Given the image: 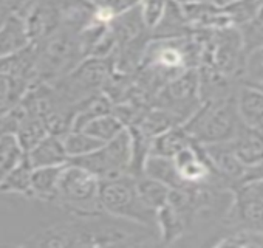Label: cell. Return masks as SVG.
I'll return each instance as SVG.
<instances>
[{
  "label": "cell",
  "instance_id": "5",
  "mask_svg": "<svg viewBox=\"0 0 263 248\" xmlns=\"http://www.w3.org/2000/svg\"><path fill=\"white\" fill-rule=\"evenodd\" d=\"M101 180L85 168L67 162L56 191L54 203L74 216L101 212L99 206Z\"/></svg>",
  "mask_w": 263,
  "mask_h": 248
},
{
  "label": "cell",
  "instance_id": "9",
  "mask_svg": "<svg viewBox=\"0 0 263 248\" xmlns=\"http://www.w3.org/2000/svg\"><path fill=\"white\" fill-rule=\"evenodd\" d=\"M237 158L248 169L257 166L263 162V131L249 128L246 124L240 122V126L229 140Z\"/></svg>",
  "mask_w": 263,
  "mask_h": 248
},
{
  "label": "cell",
  "instance_id": "8",
  "mask_svg": "<svg viewBox=\"0 0 263 248\" xmlns=\"http://www.w3.org/2000/svg\"><path fill=\"white\" fill-rule=\"evenodd\" d=\"M201 148H203L204 155L209 160L214 172L217 174V177L226 186H235L237 188L245 177L246 168L237 158L231 143L224 141V143H215V145H204Z\"/></svg>",
  "mask_w": 263,
  "mask_h": 248
},
{
  "label": "cell",
  "instance_id": "6",
  "mask_svg": "<svg viewBox=\"0 0 263 248\" xmlns=\"http://www.w3.org/2000/svg\"><path fill=\"white\" fill-rule=\"evenodd\" d=\"M95 174L101 182L130 174L132 166V135L128 128L122 129L115 138L104 143L96 151L68 160ZM132 175V174H130Z\"/></svg>",
  "mask_w": 263,
  "mask_h": 248
},
{
  "label": "cell",
  "instance_id": "12",
  "mask_svg": "<svg viewBox=\"0 0 263 248\" xmlns=\"http://www.w3.org/2000/svg\"><path fill=\"white\" fill-rule=\"evenodd\" d=\"M31 44L33 42L22 16L16 11L8 13L0 22V56L22 51Z\"/></svg>",
  "mask_w": 263,
  "mask_h": 248
},
{
  "label": "cell",
  "instance_id": "17",
  "mask_svg": "<svg viewBox=\"0 0 263 248\" xmlns=\"http://www.w3.org/2000/svg\"><path fill=\"white\" fill-rule=\"evenodd\" d=\"M65 165L34 168L31 172V199L54 202L59 179Z\"/></svg>",
  "mask_w": 263,
  "mask_h": 248
},
{
  "label": "cell",
  "instance_id": "33",
  "mask_svg": "<svg viewBox=\"0 0 263 248\" xmlns=\"http://www.w3.org/2000/svg\"><path fill=\"white\" fill-rule=\"evenodd\" d=\"M229 2H232V0H214V4H217V5H220V7H223V5H226V4H229Z\"/></svg>",
  "mask_w": 263,
  "mask_h": 248
},
{
  "label": "cell",
  "instance_id": "23",
  "mask_svg": "<svg viewBox=\"0 0 263 248\" xmlns=\"http://www.w3.org/2000/svg\"><path fill=\"white\" fill-rule=\"evenodd\" d=\"M25 152L13 132L0 131V179H2L11 168H14Z\"/></svg>",
  "mask_w": 263,
  "mask_h": 248
},
{
  "label": "cell",
  "instance_id": "11",
  "mask_svg": "<svg viewBox=\"0 0 263 248\" xmlns=\"http://www.w3.org/2000/svg\"><path fill=\"white\" fill-rule=\"evenodd\" d=\"M235 107L243 124L263 131V88L240 82L235 90Z\"/></svg>",
  "mask_w": 263,
  "mask_h": 248
},
{
  "label": "cell",
  "instance_id": "32",
  "mask_svg": "<svg viewBox=\"0 0 263 248\" xmlns=\"http://www.w3.org/2000/svg\"><path fill=\"white\" fill-rule=\"evenodd\" d=\"M180 5H189V4H200V2H214V0H175Z\"/></svg>",
  "mask_w": 263,
  "mask_h": 248
},
{
  "label": "cell",
  "instance_id": "27",
  "mask_svg": "<svg viewBox=\"0 0 263 248\" xmlns=\"http://www.w3.org/2000/svg\"><path fill=\"white\" fill-rule=\"evenodd\" d=\"M217 246H263V231L254 228H232L215 242Z\"/></svg>",
  "mask_w": 263,
  "mask_h": 248
},
{
  "label": "cell",
  "instance_id": "35",
  "mask_svg": "<svg viewBox=\"0 0 263 248\" xmlns=\"http://www.w3.org/2000/svg\"><path fill=\"white\" fill-rule=\"evenodd\" d=\"M88 2H90V4H93L95 7H98V5H101L102 0H88Z\"/></svg>",
  "mask_w": 263,
  "mask_h": 248
},
{
  "label": "cell",
  "instance_id": "15",
  "mask_svg": "<svg viewBox=\"0 0 263 248\" xmlns=\"http://www.w3.org/2000/svg\"><path fill=\"white\" fill-rule=\"evenodd\" d=\"M157 226L161 243H174L181 239L189 229V220L172 205L166 203L157 211Z\"/></svg>",
  "mask_w": 263,
  "mask_h": 248
},
{
  "label": "cell",
  "instance_id": "22",
  "mask_svg": "<svg viewBox=\"0 0 263 248\" xmlns=\"http://www.w3.org/2000/svg\"><path fill=\"white\" fill-rule=\"evenodd\" d=\"M125 128L127 126H124V122L113 112H108V113H104L90 119L81 131L99 140L101 143H107Z\"/></svg>",
  "mask_w": 263,
  "mask_h": 248
},
{
  "label": "cell",
  "instance_id": "18",
  "mask_svg": "<svg viewBox=\"0 0 263 248\" xmlns=\"http://www.w3.org/2000/svg\"><path fill=\"white\" fill-rule=\"evenodd\" d=\"M31 172L33 168L24 155V158L14 168H11L0 179V192L19 194L31 199Z\"/></svg>",
  "mask_w": 263,
  "mask_h": 248
},
{
  "label": "cell",
  "instance_id": "30",
  "mask_svg": "<svg viewBox=\"0 0 263 248\" xmlns=\"http://www.w3.org/2000/svg\"><path fill=\"white\" fill-rule=\"evenodd\" d=\"M167 2L169 0H141L140 2L138 10H140L143 24L149 30V33L158 25L160 19L164 14Z\"/></svg>",
  "mask_w": 263,
  "mask_h": 248
},
{
  "label": "cell",
  "instance_id": "25",
  "mask_svg": "<svg viewBox=\"0 0 263 248\" xmlns=\"http://www.w3.org/2000/svg\"><path fill=\"white\" fill-rule=\"evenodd\" d=\"M62 141H64V148L68 155V160L87 155L104 145L99 140L93 138L91 135L85 134L84 131H70L62 137Z\"/></svg>",
  "mask_w": 263,
  "mask_h": 248
},
{
  "label": "cell",
  "instance_id": "21",
  "mask_svg": "<svg viewBox=\"0 0 263 248\" xmlns=\"http://www.w3.org/2000/svg\"><path fill=\"white\" fill-rule=\"evenodd\" d=\"M135 185H137V191L141 197V200L152 209L158 211L161 206H164L169 200V192L171 188L166 186L164 183L141 174L135 177Z\"/></svg>",
  "mask_w": 263,
  "mask_h": 248
},
{
  "label": "cell",
  "instance_id": "29",
  "mask_svg": "<svg viewBox=\"0 0 263 248\" xmlns=\"http://www.w3.org/2000/svg\"><path fill=\"white\" fill-rule=\"evenodd\" d=\"M240 82L249 85H263V48L246 55Z\"/></svg>",
  "mask_w": 263,
  "mask_h": 248
},
{
  "label": "cell",
  "instance_id": "13",
  "mask_svg": "<svg viewBox=\"0 0 263 248\" xmlns=\"http://www.w3.org/2000/svg\"><path fill=\"white\" fill-rule=\"evenodd\" d=\"M25 157L33 169L45 166H62L68 162L62 137L53 134L45 135L36 146L25 152Z\"/></svg>",
  "mask_w": 263,
  "mask_h": 248
},
{
  "label": "cell",
  "instance_id": "10",
  "mask_svg": "<svg viewBox=\"0 0 263 248\" xmlns=\"http://www.w3.org/2000/svg\"><path fill=\"white\" fill-rule=\"evenodd\" d=\"M181 7L192 33L221 30L231 27L229 19L223 11V8L214 2H200V4H189Z\"/></svg>",
  "mask_w": 263,
  "mask_h": 248
},
{
  "label": "cell",
  "instance_id": "26",
  "mask_svg": "<svg viewBox=\"0 0 263 248\" xmlns=\"http://www.w3.org/2000/svg\"><path fill=\"white\" fill-rule=\"evenodd\" d=\"M237 30L246 55L258 48H263V7L252 19L237 27Z\"/></svg>",
  "mask_w": 263,
  "mask_h": 248
},
{
  "label": "cell",
  "instance_id": "7",
  "mask_svg": "<svg viewBox=\"0 0 263 248\" xmlns=\"http://www.w3.org/2000/svg\"><path fill=\"white\" fill-rule=\"evenodd\" d=\"M154 99L155 107L169 110L181 122H184L201 105L197 68H187L172 78L160 88Z\"/></svg>",
  "mask_w": 263,
  "mask_h": 248
},
{
  "label": "cell",
  "instance_id": "3",
  "mask_svg": "<svg viewBox=\"0 0 263 248\" xmlns=\"http://www.w3.org/2000/svg\"><path fill=\"white\" fill-rule=\"evenodd\" d=\"M98 200L104 212L118 219L143 225L158 233L157 211L149 208L141 200L137 191L135 175L125 174L118 179L102 180L99 185Z\"/></svg>",
  "mask_w": 263,
  "mask_h": 248
},
{
  "label": "cell",
  "instance_id": "37",
  "mask_svg": "<svg viewBox=\"0 0 263 248\" xmlns=\"http://www.w3.org/2000/svg\"><path fill=\"white\" fill-rule=\"evenodd\" d=\"M255 87H260V88H263V85H255Z\"/></svg>",
  "mask_w": 263,
  "mask_h": 248
},
{
  "label": "cell",
  "instance_id": "1",
  "mask_svg": "<svg viewBox=\"0 0 263 248\" xmlns=\"http://www.w3.org/2000/svg\"><path fill=\"white\" fill-rule=\"evenodd\" d=\"M56 222L31 236L36 246H140L160 243L158 233L104 211Z\"/></svg>",
  "mask_w": 263,
  "mask_h": 248
},
{
  "label": "cell",
  "instance_id": "16",
  "mask_svg": "<svg viewBox=\"0 0 263 248\" xmlns=\"http://www.w3.org/2000/svg\"><path fill=\"white\" fill-rule=\"evenodd\" d=\"M192 143H195V141L191 138L189 132L184 129L183 124H177V126H172L152 138L151 154L172 158L177 152H180L183 148H186Z\"/></svg>",
  "mask_w": 263,
  "mask_h": 248
},
{
  "label": "cell",
  "instance_id": "20",
  "mask_svg": "<svg viewBox=\"0 0 263 248\" xmlns=\"http://www.w3.org/2000/svg\"><path fill=\"white\" fill-rule=\"evenodd\" d=\"M31 82L25 78L0 75V119H2L27 93Z\"/></svg>",
  "mask_w": 263,
  "mask_h": 248
},
{
  "label": "cell",
  "instance_id": "28",
  "mask_svg": "<svg viewBox=\"0 0 263 248\" xmlns=\"http://www.w3.org/2000/svg\"><path fill=\"white\" fill-rule=\"evenodd\" d=\"M226 13L231 27H240L249 19H252L261 8L257 0H232L221 7Z\"/></svg>",
  "mask_w": 263,
  "mask_h": 248
},
{
  "label": "cell",
  "instance_id": "14",
  "mask_svg": "<svg viewBox=\"0 0 263 248\" xmlns=\"http://www.w3.org/2000/svg\"><path fill=\"white\" fill-rule=\"evenodd\" d=\"M192 34V30L184 16L183 7L175 0H169L163 17L158 25L151 31L152 39H174Z\"/></svg>",
  "mask_w": 263,
  "mask_h": 248
},
{
  "label": "cell",
  "instance_id": "2",
  "mask_svg": "<svg viewBox=\"0 0 263 248\" xmlns=\"http://www.w3.org/2000/svg\"><path fill=\"white\" fill-rule=\"evenodd\" d=\"M34 84H53L70 73L84 58L79 31L59 25L44 41L34 44Z\"/></svg>",
  "mask_w": 263,
  "mask_h": 248
},
{
  "label": "cell",
  "instance_id": "19",
  "mask_svg": "<svg viewBox=\"0 0 263 248\" xmlns=\"http://www.w3.org/2000/svg\"><path fill=\"white\" fill-rule=\"evenodd\" d=\"M143 174L164 183L171 189H180L187 188L178 177V172L175 169L174 160L169 157H160V155H149L144 162Z\"/></svg>",
  "mask_w": 263,
  "mask_h": 248
},
{
  "label": "cell",
  "instance_id": "31",
  "mask_svg": "<svg viewBox=\"0 0 263 248\" xmlns=\"http://www.w3.org/2000/svg\"><path fill=\"white\" fill-rule=\"evenodd\" d=\"M13 11V2L11 0H0V22L4 21V17Z\"/></svg>",
  "mask_w": 263,
  "mask_h": 248
},
{
  "label": "cell",
  "instance_id": "24",
  "mask_svg": "<svg viewBox=\"0 0 263 248\" xmlns=\"http://www.w3.org/2000/svg\"><path fill=\"white\" fill-rule=\"evenodd\" d=\"M14 135L17 137L19 145L22 146L24 152H28L33 146H36L45 135H48L47 126L42 118L30 116L21 122V126L16 129Z\"/></svg>",
  "mask_w": 263,
  "mask_h": 248
},
{
  "label": "cell",
  "instance_id": "34",
  "mask_svg": "<svg viewBox=\"0 0 263 248\" xmlns=\"http://www.w3.org/2000/svg\"><path fill=\"white\" fill-rule=\"evenodd\" d=\"M257 183V186H258V191H260V194H261V197H263V180H260V182H255Z\"/></svg>",
  "mask_w": 263,
  "mask_h": 248
},
{
  "label": "cell",
  "instance_id": "4",
  "mask_svg": "<svg viewBox=\"0 0 263 248\" xmlns=\"http://www.w3.org/2000/svg\"><path fill=\"white\" fill-rule=\"evenodd\" d=\"M240 122L234 95L221 101L201 102L183 126L197 145L204 146L232 140Z\"/></svg>",
  "mask_w": 263,
  "mask_h": 248
},
{
  "label": "cell",
  "instance_id": "36",
  "mask_svg": "<svg viewBox=\"0 0 263 248\" xmlns=\"http://www.w3.org/2000/svg\"><path fill=\"white\" fill-rule=\"evenodd\" d=\"M257 2L260 4V7H263V0H257Z\"/></svg>",
  "mask_w": 263,
  "mask_h": 248
}]
</instances>
